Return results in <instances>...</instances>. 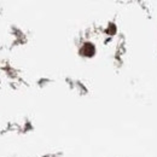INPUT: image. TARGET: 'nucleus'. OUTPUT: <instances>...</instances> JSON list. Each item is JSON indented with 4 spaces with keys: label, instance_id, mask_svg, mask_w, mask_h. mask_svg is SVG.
I'll return each instance as SVG.
<instances>
[{
    "label": "nucleus",
    "instance_id": "1",
    "mask_svg": "<svg viewBox=\"0 0 157 157\" xmlns=\"http://www.w3.org/2000/svg\"><path fill=\"white\" fill-rule=\"evenodd\" d=\"M94 52V47L92 46V44H85V46L81 50V53L85 56H92Z\"/></svg>",
    "mask_w": 157,
    "mask_h": 157
}]
</instances>
